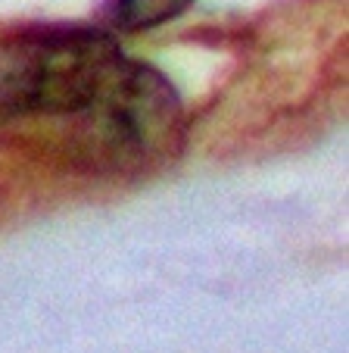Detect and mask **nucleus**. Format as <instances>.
I'll return each mask as SVG.
<instances>
[{
	"instance_id": "obj_1",
	"label": "nucleus",
	"mask_w": 349,
	"mask_h": 353,
	"mask_svg": "<svg viewBox=\"0 0 349 353\" xmlns=\"http://www.w3.org/2000/svg\"><path fill=\"white\" fill-rule=\"evenodd\" d=\"M66 128L78 160L125 166L175 141L181 103L171 85L94 28H47L0 41V122Z\"/></svg>"
},
{
	"instance_id": "obj_2",
	"label": "nucleus",
	"mask_w": 349,
	"mask_h": 353,
	"mask_svg": "<svg viewBox=\"0 0 349 353\" xmlns=\"http://www.w3.org/2000/svg\"><path fill=\"white\" fill-rule=\"evenodd\" d=\"M193 0H116L112 3V26L122 32H140L181 16Z\"/></svg>"
}]
</instances>
